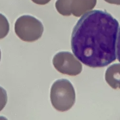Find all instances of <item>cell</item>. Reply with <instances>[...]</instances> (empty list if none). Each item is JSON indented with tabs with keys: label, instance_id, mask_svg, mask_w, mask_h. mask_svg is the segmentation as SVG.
Returning a JSON list of instances; mask_svg holds the SVG:
<instances>
[{
	"label": "cell",
	"instance_id": "cell-1",
	"mask_svg": "<svg viewBox=\"0 0 120 120\" xmlns=\"http://www.w3.org/2000/svg\"><path fill=\"white\" fill-rule=\"evenodd\" d=\"M119 24L106 11L85 13L74 27L71 48L76 58L92 68L103 67L116 59V44Z\"/></svg>",
	"mask_w": 120,
	"mask_h": 120
},
{
	"label": "cell",
	"instance_id": "cell-2",
	"mask_svg": "<svg viewBox=\"0 0 120 120\" xmlns=\"http://www.w3.org/2000/svg\"><path fill=\"white\" fill-rule=\"evenodd\" d=\"M50 97L52 104L56 110L61 112L67 111L75 103V90L67 80H57L52 86Z\"/></svg>",
	"mask_w": 120,
	"mask_h": 120
},
{
	"label": "cell",
	"instance_id": "cell-3",
	"mask_svg": "<svg viewBox=\"0 0 120 120\" xmlns=\"http://www.w3.org/2000/svg\"><path fill=\"white\" fill-rule=\"evenodd\" d=\"M17 36L26 42H34L41 38L44 27L42 23L30 15H23L19 17L15 25Z\"/></svg>",
	"mask_w": 120,
	"mask_h": 120
},
{
	"label": "cell",
	"instance_id": "cell-4",
	"mask_svg": "<svg viewBox=\"0 0 120 120\" xmlns=\"http://www.w3.org/2000/svg\"><path fill=\"white\" fill-rule=\"evenodd\" d=\"M96 3L97 0H57L55 7L58 12L64 16L72 14L78 17L93 9Z\"/></svg>",
	"mask_w": 120,
	"mask_h": 120
},
{
	"label": "cell",
	"instance_id": "cell-5",
	"mask_svg": "<svg viewBox=\"0 0 120 120\" xmlns=\"http://www.w3.org/2000/svg\"><path fill=\"white\" fill-rule=\"evenodd\" d=\"M52 63L57 70L62 74L75 75L81 71V65L69 52H60L53 57Z\"/></svg>",
	"mask_w": 120,
	"mask_h": 120
},
{
	"label": "cell",
	"instance_id": "cell-6",
	"mask_svg": "<svg viewBox=\"0 0 120 120\" xmlns=\"http://www.w3.org/2000/svg\"><path fill=\"white\" fill-rule=\"evenodd\" d=\"M10 25L6 17L0 14V39L5 38L8 34Z\"/></svg>",
	"mask_w": 120,
	"mask_h": 120
},
{
	"label": "cell",
	"instance_id": "cell-7",
	"mask_svg": "<svg viewBox=\"0 0 120 120\" xmlns=\"http://www.w3.org/2000/svg\"><path fill=\"white\" fill-rule=\"evenodd\" d=\"M7 95L5 90L0 86V112L4 109L7 102Z\"/></svg>",
	"mask_w": 120,
	"mask_h": 120
},
{
	"label": "cell",
	"instance_id": "cell-8",
	"mask_svg": "<svg viewBox=\"0 0 120 120\" xmlns=\"http://www.w3.org/2000/svg\"><path fill=\"white\" fill-rule=\"evenodd\" d=\"M117 55L118 61L120 62V27L118 36V41L117 45Z\"/></svg>",
	"mask_w": 120,
	"mask_h": 120
},
{
	"label": "cell",
	"instance_id": "cell-9",
	"mask_svg": "<svg viewBox=\"0 0 120 120\" xmlns=\"http://www.w3.org/2000/svg\"><path fill=\"white\" fill-rule=\"evenodd\" d=\"M34 3L39 5H45L49 3L51 0H31Z\"/></svg>",
	"mask_w": 120,
	"mask_h": 120
},
{
	"label": "cell",
	"instance_id": "cell-10",
	"mask_svg": "<svg viewBox=\"0 0 120 120\" xmlns=\"http://www.w3.org/2000/svg\"><path fill=\"white\" fill-rule=\"evenodd\" d=\"M104 1L111 4L120 5V0H104Z\"/></svg>",
	"mask_w": 120,
	"mask_h": 120
},
{
	"label": "cell",
	"instance_id": "cell-11",
	"mask_svg": "<svg viewBox=\"0 0 120 120\" xmlns=\"http://www.w3.org/2000/svg\"><path fill=\"white\" fill-rule=\"evenodd\" d=\"M1 50H0V61H1Z\"/></svg>",
	"mask_w": 120,
	"mask_h": 120
}]
</instances>
